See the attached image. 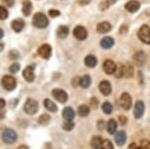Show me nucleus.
I'll return each instance as SVG.
<instances>
[{
    "instance_id": "obj_48",
    "label": "nucleus",
    "mask_w": 150,
    "mask_h": 149,
    "mask_svg": "<svg viewBox=\"0 0 150 149\" xmlns=\"http://www.w3.org/2000/svg\"><path fill=\"white\" fill-rule=\"evenodd\" d=\"M116 1H117V0H106V2H107L109 5H111V4H114Z\"/></svg>"
},
{
    "instance_id": "obj_16",
    "label": "nucleus",
    "mask_w": 150,
    "mask_h": 149,
    "mask_svg": "<svg viewBox=\"0 0 150 149\" xmlns=\"http://www.w3.org/2000/svg\"><path fill=\"white\" fill-rule=\"evenodd\" d=\"M32 11V4L29 0H24L22 3V12L25 16H29Z\"/></svg>"
},
{
    "instance_id": "obj_13",
    "label": "nucleus",
    "mask_w": 150,
    "mask_h": 149,
    "mask_svg": "<svg viewBox=\"0 0 150 149\" xmlns=\"http://www.w3.org/2000/svg\"><path fill=\"white\" fill-rule=\"evenodd\" d=\"M125 8H126L127 11L133 13V12H136L140 8V3L137 0H130L125 4Z\"/></svg>"
},
{
    "instance_id": "obj_36",
    "label": "nucleus",
    "mask_w": 150,
    "mask_h": 149,
    "mask_svg": "<svg viewBox=\"0 0 150 149\" xmlns=\"http://www.w3.org/2000/svg\"><path fill=\"white\" fill-rule=\"evenodd\" d=\"M141 147L143 149H150V141L149 140H141Z\"/></svg>"
},
{
    "instance_id": "obj_29",
    "label": "nucleus",
    "mask_w": 150,
    "mask_h": 149,
    "mask_svg": "<svg viewBox=\"0 0 150 149\" xmlns=\"http://www.w3.org/2000/svg\"><path fill=\"white\" fill-rule=\"evenodd\" d=\"M114 74H115V76L117 78H119V77H122L123 75H124V66L123 65H119V66H116V70L114 72Z\"/></svg>"
},
{
    "instance_id": "obj_4",
    "label": "nucleus",
    "mask_w": 150,
    "mask_h": 149,
    "mask_svg": "<svg viewBox=\"0 0 150 149\" xmlns=\"http://www.w3.org/2000/svg\"><path fill=\"white\" fill-rule=\"evenodd\" d=\"M1 84L4 89L11 91L16 87V79L11 75H5L1 80Z\"/></svg>"
},
{
    "instance_id": "obj_50",
    "label": "nucleus",
    "mask_w": 150,
    "mask_h": 149,
    "mask_svg": "<svg viewBox=\"0 0 150 149\" xmlns=\"http://www.w3.org/2000/svg\"><path fill=\"white\" fill-rule=\"evenodd\" d=\"M3 34H4V33H3V30H2L1 28H0V39H1V38L3 37Z\"/></svg>"
},
{
    "instance_id": "obj_17",
    "label": "nucleus",
    "mask_w": 150,
    "mask_h": 149,
    "mask_svg": "<svg viewBox=\"0 0 150 149\" xmlns=\"http://www.w3.org/2000/svg\"><path fill=\"white\" fill-rule=\"evenodd\" d=\"M11 25H12V29L15 31V32H20L24 28V21L22 19H15L12 22Z\"/></svg>"
},
{
    "instance_id": "obj_37",
    "label": "nucleus",
    "mask_w": 150,
    "mask_h": 149,
    "mask_svg": "<svg viewBox=\"0 0 150 149\" xmlns=\"http://www.w3.org/2000/svg\"><path fill=\"white\" fill-rule=\"evenodd\" d=\"M90 105H91V107H92V108H97L98 107V99H96L95 97L91 98Z\"/></svg>"
},
{
    "instance_id": "obj_9",
    "label": "nucleus",
    "mask_w": 150,
    "mask_h": 149,
    "mask_svg": "<svg viewBox=\"0 0 150 149\" xmlns=\"http://www.w3.org/2000/svg\"><path fill=\"white\" fill-rule=\"evenodd\" d=\"M73 34L78 40H84L87 38V31L83 26H76L73 30Z\"/></svg>"
},
{
    "instance_id": "obj_8",
    "label": "nucleus",
    "mask_w": 150,
    "mask_h": 149,
    "mask_svg": "<svg viewBox=\"0 0 150 149\" xmlns=\"http://www.w3.org/2000/svg\"><path fill=\"white\" fill-rule=\"evenodd\" d=\"M51 52H52L51 46L48 45V44H43L38 48V54H39V56H41L44 59L50 58V56H51Z\"/></svg>"
},
{
    "instance_id": "obj_3",
    "label": "nucleus",
    "mask_w": 150,
    "mask_h": 149,
    "mask_svg": "<svg viewBox=\"0 0 150 149\" xmlns=\"http://www.w3.org/2000/svg\"><path fill=\"white\" fill-rule=\"evenodd\" d=\"M138 37L145 44H150V28L148 25H142L138 31Z\"/></svg>"
},
{
    "instance_id": "obj_51",
    "label": "nucleus",
    "mask_w": 150,
    "mask_h": 149,
    "mask_svg": "<svg viewBox=\"0 0 150 149\" xmlns=\"http://www.w3.org/2000/svg\"><path fill=\"white\" fill-rule=\"evenodd\" d=\"M136 149H143V148H142L141 146H137V148H136Z\"/></svg>"
},
{
    "instance_id": "obj_34",
    "label": "nucleus",
    "mask_w": 150,
    "mask_h": 149,
    "mask_svg": "<svg viewBox=\"0 0 150 149\" xmlns=\"http://www.w3.org/2000/svg\"><path fill=\"white\" fill-rule=\"evenodd\" d=\"M8 17V11L3 6H0V20H4Z\"/></svg>"
},
{
    "instance_id": "obj_46",
    "label": "nucleus",
    "mask_w": 150,
    "mask_h": 149,
    "mask_svg": "<svg viewBox=\"0 0 150 149\" xmlns=\"http://www.w3.org/2000/svg\"><path fill=\"white\" fill-rule=\"evenodd\" d=\"M126 30H127V27H126V26H125V25H123L122 27L119 29V31H120V32H121V33H125V32H126Z\"/></svg>"
},
{
    "instance_id": "obj_14",
    "label": "nucleus",
    "mask_w": 150,
    "mask_h": 149,
    "mask_svg": "<svg viewBox=\"0 0 150 149\" xmlns=\"http://www.w3.org/2000/svg\"><path fill=\"white\" fill-rule=\"evenodd\" d=\"M23 77L28 81V82H32L34 80V70H33L32 66H27L23 71Z\"/></svg>"
},
{
    "instance_id": "obj_38",
    "label": "nucleus",
    "mask_w": 150,
    "mask_h": 149,
    "mask_svg": "<svg viewBox=\"0 0 150 149\" xmlns=\"http://www.w3.org/2000/svg\"><path fill=\"white\" fill-rule=\"evenodd\" d=\"M9 56H10L11 59H16V58H18L19 54L16 50H11V51L9 52Z\"/></svg>"
},
{
    "instance_id": "obj_28",
    "label": "nucleus",
    "mask_w": 150,
    "mask_h": 149,
    "mask_svg": "<svg viewBox=\"0 0 150 149\" xmlns=\"http://www.w3.org/2000/svg\"><path fill=\"white\" fill-rule=\"evenodd\" d=\"M50 122V116L48 114H43L38 118V123L41 125H47Z\"/></svg>"
},
{
    "instance_id": "obj_1",
    "label": "nucleus",
    "mask_w": 150,
    "mask_h": 149,
    "mask_svg": "<svg viewBox=\"0 0 150 149\" xmlns=\"http://www.w3.org/2000/svg\"><path fill=\"white\" fill-rule=\"evenodd\" d=\"M33 25L37 28H45L48 25V19L43 13H36L33 16Z\"/></svg>"
},
{
    "instance_id": "obj_43",
    "label": "nucleus",
    "mask_w": 150,
    "mask_h": 149,
    "mask_svg": "<svg viewBox=\"0 0 150 149\" xmlns=\"http://www.w3.org/2000/svg\"><path fill=\"white\" fill-rule=\"evenodd\" d=\"M104 125H105V123H104V121H102V120H100V121L98 122V127H99V129H100V130H102Z\"/></svg>"
},
{
    "instance_id": "obj_12",
    "label": "nucleus",
    "mask_w": 150,
    "mask_h": 149,
    "mask_svg": "<svg viewBox=\"0 0 150 149\" xmlns=\"http://www.w3.org/2000/svg\"><path fill=\"white\" fill-rule=\"evenodd\" d=\"M144 103L142 101H137L134 107V117L135 118H141L144 113Z\"/></svg>"
},
{
    "instance_id": "obj_39",
    "label": "nucleus",
    "mask_w": 150,
    "mask_h": 149,
    "mask_svg": "<svg viewBox=\"0 0 150 149\" xmlns=\"http://www.w3.org/2000/svg\"><path fill=\"white\" fill-rule=\"evenodd\" d=\"M49 15L52 16V17H57V16L60 15V12L56 9H51V10H49Z\"/></svg>"
},
{
    "instance_id": "obj_31",
    "label": "nucleus",
    "mask_w": 150,
    "mask_h": 149,
    "mask_svg": "<svg viewBox=\"0 0 150 149\" xmlns=\"http://www.w3.org/2000/svg\"><path fill=\"white\" fill-rule=\"evenodd\" d=\"M62 127H63L64 130H67V131L72 130V129H73V127H74V123L71 121V120H66V122L63 123Z\"/></svg>"
},
{
    "instance_id": "obj_19",
    "label": "nucleus",
    "mask_w": 150,
    "mask_h": 149,
    "mask_svg": "<svg viewBox=\"0 0 150 149\" xmlns=\"http://www.w3.org/2000/svg\"><path fill=\"white\" fill-rule=\"evenodd\" d=\"M113 44H114V40L111 37H104L100 42L101 47L104 49H109L110 47L113 46Z\"/></svg>"
},
{
    "instance_id": "obj_23",
    "label": "nucleus",
    "mask_w": 150,
    "mask_h": 149,
    "mask_svg": "<svg viewBox=\"0 0 150 149\" xmlns=\"http://www.w3.org/2000/svg\"><path fill=\"white\" fill-rule=\"evenodd\" d=\"M134 61L136 62V64L138 66H141L142 64L145 62V54L144 52L139 51L134 55Z\"/></svg>"
},
{
    "instance_id": "obj_32",
    "label": "nucleus",
    "mask_w": 150,
    "mask_h": 149,
    "mask_svg": "<svg viewBox=\"0 0 150 149\" xmlns=\"http://www.w3.org/2000/svg\"><path fill=\"white\" fill-rule=\"evenodd\" d=\"M101 149H113V145H112V143H111V141L108 140V139L102 140V145H101Z\"/></svg>"
},
{
    "instance_id": "obj_26",
    "label": "nucleus",
    "mask_w": 150,
    "mask_h": 149,
    "mask_svg": "<svg viewBox=\"0 0 150 149\" xmlns=\"http://www.w3.org/2000/svg\"><path fill=\"white\" fill-rule=\"evenodd\" d=\"M116 129H117V123L114 119H110L107 124V131L109 134H114Z\"/></svg>"
},
{
    "instance_id": "obj_15",
    "label": "nucleus",
    "mask_w": 150,
    "mask_h": 149,
    "mask_svg": "<svg viewBox=\"0 0 150 149\" xmlns=\"http://www.w3.org/2000/svg\"><path fill=\"white\" fill-rule=\"evenodd\" d=\"M125 141H126V133L124 131H119L116 133L115 135V142L119 146L124 145Z\"/></svg>"
},
{
    "instance_id": "obj_42",
    "label": "nucleus",
    "mask_w": 150,
    "mask_h": 149,
    "mask_svg": "<svg viewBox=\"0 0 150 149\" xmlns=\"http://www.w3.org/2000/svg\"><path fill=\"white\" fill-rule=\"evenodd\" d=\"M119 121H120V123H121L122 125L126 124V117H125V116H119Z\"/></svg>"
},
{
    "instance_id": "obj_40",
    "label": "nucleus",
    "mask_w": 150,
    "mask_h": 149,
    "mask_svg": "<svg viewBox=\"0 0 150 149\" xmlns=\"http://www.w3.org/2000/svg\"><path fill=\"white\" fill-rule=\"evenodd\" d=\"M108 6H109V4L106 2V0L105 1H103V2H101V4H100V9L101 10H105V9H107L108 8Z\"/></svg>"
},
{
    "instance_id": "obj_27",
    "label": "nucleus",
    "mask_w": 150,
    "mask_h": 149,
    "mask_svg": "<svg viewBox=\"0 0 150 149\" xmlns=\"http://www.w3.org/2000/svg\"><path fill=\"white\" fill-rule=\"evenodd\" d=\"M89 112H90V109H89V107L85 104L81 105V106H79V108H78V114L80 115L81 117L88 116Z\"/></svg>"
},
{
    "instance_id": "obj_2",
    "label": "nucleus",
    "mask_w": 150,
    "mask_h": 149,
    "mask_svg": "<svg viewBox=\"0 0 150 149\" xmlns=\"http://www.w3.org/2000/svg\"><path fill=\"white\" fill-rule=\"evenodd\" d=\"M2 140L6 144H12L17 140V134L14 130L7 128L2 132Z\"/></svg>"
},
{
    "instance_id": "obj_22",
    "label": "nucleus",
    "mask_w": 150,
    "mask_h": 149,
    "mask_svg": "<svg viewBox=\"0 0 150 149\" xmlns=\"http://www.w3.org/2000/svg\"><path fill=\"white\" fill-rule=\"evenodd\" d=\"M90 84H91V78L89 75H84L79 79V85H80L82 88L89 87Z\"/></svg>"
},
{
    "instance_id": "obj_21",
    "label": "nucleus",
    "mask_w": 150,
    "mask_h": 149,
    "mask_svg": "<svg viewBox=\"0 0 150 149\" xmlns=\"http://www.w3.org/2000/svg\"><path fill=\"white\" fill-rule=\"evenodd\" d=\"M84 62H85L86 66L92 68V67H95L96 64H97V59L94 55H87L85 59H84Z\"/></svg>"
},
{
    "instance_id": "obj_11",
    "label": "nucleus",
    "mask_w": 150,
    "mask_h": 149,
    "mask_svg": "<svg viewBox=\"0 0 150 149\" xmlns=\"http://www.w3.org/2000/svg\"><path fill=\"white\" fill-rule=\"evenodd\" d=\"M99 90L104 96H107L111 93V84L107 80L101 81L99 84Z\"/></svg>"
},
{
    "instance_id": "obj_6",
    "label": "nucleus",
    "mask_w": 150,
    "mask_h": 149,
    "mask_svg": "<svg viewBox=\"0 0 150 149\" xmlns=\"http://www.w3.org/2000/svg\"><path fill=\"white\" fill-rule=\"evenodd\" d=\"M119 104L124 110H129L131 108L132 105V99H131V96H130L128 93H123L120 97L119 100Z\"/></svg>"
},
{
    "instance_id": "obj_20",
    "label": "nucleus",
    "mask_w": 150,
    "mask_h": 149,
    "mask_svg": "<svg viewBox=\"0 0 150 149\" xmlns=\"http://www.w3.org/2000/svg\"><path fill=\"white\" fill-rule=\"evenodd\" d=\"M62 116L64 117L66 120H72L75 116V112L74 110L72 109L71 107H66L63 109V112H62Z\"/></svg>"
},
{
    "instance_id": "obj_41",
    "label": "nucleus",
    "mask_w": 150,
    "mask_h": 149,
    "mask_svg": "<svg viewBox=\"0 0 150 149\" xmlns=\"http://www.w3.org/2000/svg\"><path fill=\"white\" fill-rule=\"evenodd\" d=\"M3 2H4V4L8 7L13 6V4H14V0H3Z\"/></svg>"
},
{
    "instance_id": "obj_30",
    "label": "nucleus",
    "mask_w": 150,
    "mask_h": 149,
    "mask_svg": "<svg viewBox=\"0 0 150 149\" xmlns=\"http://www.w3.org/2000/svg\"><path fill=\"white\" fill-rule=\"evenodd\" d=\"M102 110L106 114H110L111 111H112V105L109 102H104L102 104Z\"/></svg>"
},
{
    "instance_id": "obj_10",
    "label": "nucleus",
    "mask_w": 150,
    "mask_h": 149,
    "mask_svg": "<svg viewBox=\"0 0 150 149\" xmlns=\"http://www.w3.org/2000/svg\"><path fill=\"white\" fill-rule=\"evenodd\" d=\"M103 70L106 74H114L116 70V64L112 60H106L103 63Z\"/></svg>"
},
{
    "instance_id": "obj_47",
    "label": "nucleus",
    "mask_w": 150,
    "mask_h": 149,
    "mask_svg": "<svg viewBox=\"0 0 150 149\" xmlns=\"http://www.w3.org/2000/svg\"><path fill=\"white\" fill-rule=\"evenodd\" d=\"M137 148V145L135 143H131L129 146V149H136Z\"/></svg>"
},
{
    "instance_id": "obj_18",
    "label": "nucleus",
    "mask_w": 150,
    "mask_h": 149,
    "mask_svg": "<svg viewBox=\"0 0 150 149\" xmlns=\"http://www.w3.org/2000/svg\"><path fill=\"white\" fill-rule=\"evenodd\" d=\"M111 29V25L109 22H100L97 25V31L99 33H107L108 31H110Z\"/></svg>"
},
{
    "instance_id": "obj_49",
    "label": "nucleus",
    "mask_w": 150,
    "mask_h": 149,
    "mask_svg": "<svg viewBox=\"0 0 150 149\" xmlns=\"http://www.w3.org/2000/svg\"><path fill=\"white\" fill-rule=\"evenodd\" d=\"M17 149H28V147L26 145H21V146H19Z\"/></svg>"
},
{
    "instance_id": "obj_5",
    "label": "nucleus",
    "mask_w": 150,
    "mask_h": 149,
    "mask_svg": "<svg viewBox=\"0 0 150 149\" xmlns=\"http://www.w3.org/2000/svg\"><path fill=\"white\" fill-rule=\"evenodd\" d=\"M24 111L29 115H33L38 111V103L33 99H27L24 104Z\"/></svg>"
},
{
    "instance_id": "obj_25",
    "label": "nucleus",
    "mask_w": 150,
    "mask_h": 149,
    "mask_svg": "<svg viewBox=\"0 0 150 149\" xmlns=\"http://www.w3.org/2000/svg\"><path fill=\"white\" fill-rule=\"evenodd\" d=\"M69 34V28L67 26H60L57 29V36L59 38H65Z\"/></svg>"
},
{
    "instance_id": "obj_44",
    "label": "nucleus",
    "mask_w": 150,
    "mask_h": 149,
    "mask_svg": "<svg viewBox=\"0 0 150 149\" xmlns=\"http://www.w3.org/2000/svg\"><path fill=\"white\" fill-rule=\"evenodd\" d=\"M5 104H6L5 100L2 99V98H0V109H1V108H3L4 106H5Z\"/></svg>"
},
{
    "instance_id": "obj_35",
    "label": "nucleus",
    "mask_w": 150,
    "mask_h": 149,
    "mask_svg": "<svg viewBox=\"0 0 150 149\" xmlns=\"http://www.w3.org/2000/svg\"><path fill=\"white\" fill-rule=\"evenodd\" d=\"M19 69H20V65H19L18 63H14V64H12V65L10 66L9 70H10L11 73H16Z\"/></svg>"
},
{
    "instance_id": "obj_7",
    "label": "nucleus",
    "mask_w": 150,
    "mask_h": 149,
    "mask_svg": "<svg viewBox=\"0 0 150 149\" xmlns=\"http://www.w3.org/2000/svg\"><path fill=\"white\" fill-rule=\"evenodd\" d=\"M52 95H53V97L57 100V101H59L61 103L66 102L67 99H68V95H67V93L65 92L64 90L58 89V88H56V89H54L52 91Z\"/></svg>"
},
{
    "instance_id": "obj_33",
    "label": "nucleus",
    "mask_w": 150,
    "mask_h": 149,
    "mask_svg": "<svg viewBox=\"0 0 150 149\" xmlns=\"http://www.w3.org/2000/svg\"><path fill=\"white\" fill-rule=\"evenodd\" d=\"M132 75H133V67L131 65H128L126 67L124 66V76L131 77Z\"/></svg>"
},
{
    "instance_id": "obj_45",
    "label": "nucleus",
    "mask_w": 150,
    "mask_h": 149,
    "mask_svg": "<svg viewBox=\"0 0 150 149\" xmlns=\"http://www.w3.org/2000/svg\"><path fill=\"white\" fill-rule=\"evenodd\" d=\"M89 2H90V0H79V3H80L81 5H86Z\"/></svg>"
},
{
    "instance_id": "obj_24",
    "label": "nucleus",
    "mask_w": 150,
    "mask_h": 149,
    "mask_svg": "<svg viewBox=\"0 0 150 149\" xmlns=\"http://www.w3.org/2000/svg\"><path fill=\"white\" fill-rule=\"evenodd\" d=\"M44 106L45 108L50 112H56L57 111V106L54 102L51 101L50 99H45L44 100Z\"/></svg>"
}]
</instances>
